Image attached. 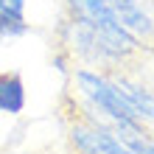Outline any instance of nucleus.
<instances>
[{"instance_id": "f257e3e1", "label": "nucleus", "mask_w": 154, "mask_h": 154, "mask_svg": "<svg viewBox=\"0 0 154 154\" xmlns=\"http://www.w3.org/2000/svg\"><path fill=\"white\" fill-rule=\"evenodd\" d=\"M76 84L81 90V95L87 98L93 106H98L109 123H126V121H137L132 104L126 101V95L112 84V79H106L101 73H93V70H76Z\"/></svg>"}, {"instance_id": "7ed1b4c3", "label": "nucleus", "mask_w": 154, "mask_h": 154, "mask_svg": "<svg viewBox=\"0 0 154 154\" xmlns=\"http://www.w3.org/2000/svg\"><path fill=\"white\" fill-rule=\"evenodd\" d=\"M25 84L20 73H0V112L3 115H20L25 109Z\"/></svg>"}, {"instance_id": "f03ea898", "label": "nucleus", "mask_w": 154, "mask_h": 154, "mask_svg": "<svg viewBox=\"0 0 154 154\" xmlns=\"http://www.w3.org/2000/svg\"><path fill=\"white\" fill-rule=\"evenodd\" d=\"M70 143L79 154H132L118 140V134L95 115H87L84 121L70 126Z\"/></svg>"}, {"instance_id": "39448f33", "label": "nucleus", "mask_w": 154, "mask_h": 154, "mask_svg": "<svg viewBox=\"0 0 154 154\" xmlns=\"http://www.w3.org/2000/svg\"><path fill=\"white\" fill-rule=\"evenodd\" d=\"M0 17L14 23H25V0H0Z\"/></svg>"}, {"instance_id": "20e7f679", "label": "nucleus", "mask_w": 154, "mask_h": 154, "mask_svg": "<svg viewBox=\"0 0 154 154\" xmlns=\"http://www.w3.org/2000/svg\"><path fill=\"white\" fill-rule=\"evenodd\" d=\"M112 84L126 95V101L132 104V109H134L140 123L143 121H154V93H149L146 87L134 84L129 79H112Z\"/></svg>"}]
</instances>
